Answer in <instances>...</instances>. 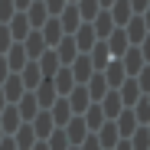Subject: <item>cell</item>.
I'll return each instance as SVG.
<instances>
[{
  "label": "cell",
  "instance_id": "16",
  "mask_svg": "<svg viewBox=\"0 0 150 150\" xmlns=\"http://www.w3.org/2000/svg\"><path fill=\"white\" fill-rule=\"evenodd\" d=\"M114 150H131V144H127V140H117V147H114Z\"/></svg>",
  "mask_w": 150,
  "mask_h": 150
},
{
  "label": "cell",
  "instance_id": "17",
  "mask_svg": "<svg viewBox=\"0 0 150 150\" xmlns=\"http://www.w3.org/2000/svg\"><path fill=\"white\" fill-rule=\"evenodd\" d=\"M33 4V0H16V7H30Z\"/></svg>",
  "mask_w": 150,
  "mask_h": 150
},
{
  "label": "cell",
  "instance_id": "19",
  "mask_svg": "<svg viewBox=\"0 0 150 150\" xmlns=\"http://www.w3.org/2000/svg\"><path fill=\"white\" fill-rule=\"evenodd\" d=\"M144 127H147V131H150V124H144Z\"/></svg>",
  "mask_w": 150,
  "mask_h": 150
},
{
  "label": "cell",
  "instance_id": "11",
  "mask_svg": "<svg viewBox=\"0 0 150 150\" xmlns=\"http://www.w3.org/2000/svg\"><path fill=\"white\" fill-rule=\"evenodd\" d=\"M10 42H13L10 30H7V26H0V52H4V49H10Z\"/></svg>",
  "mask_w": 150,
  "mask_h": 150
},
{
  "label": "cell",
  "instance_id": "15",
  "mask_svg": "<svg viewBox=\"0 0 150 150\" xmlns=\"http://www.w3.org/2000/svg\"><path fill=\"white\" fill-rule=\"evenodd\" d=\"M140 16H144V26H147V33H150V7H147V10L140 13Z\"/></svg>",
  "mask_w": 150,
  "mask_h": 150
},
{
  "label": "cell",
  "instance_id": "10",
  "mask_svg": "<svg viewBox=\"0 0 150 150\" xmlns=\"http://www.w3.org/2000/svg\"><path fill=\"white\" fill-rule=\"evenodd\" d=\"M134 79H137V85H140V95H150V65H144Z\"/></svg>",
  "mask_w": 150,
  "mask_h": 150
},
{
  "label": "cell",
  "instance_id": "9",
  "mask_svg": "<svg viewBox=\"0 0 150 150\" xmlns=\"http://www.w3.org/2000/svg\"><path fill=\"white\" fill-rule=\"evenodd\" d=\"M62 30H79V10H75V7H65L62 10Z\"/></svg>",
  "mask_w": 150,
  "mask_h": 150
},
{
  "label": "cell",
  "instance_id": "13",
  "mask_svg": "<svg viewBox=\"0 0 150 150\" xmlns=\"http://www.w3.org/2000/svg\"><path fill=\"white\" fill-rule=\"evenodd\" d=\"M127 4H131V10H134V13H144V10L150 7V0H127Z\"/></svg>",
  "mask_w": 150,
  "mask_h": 150
},
{
  "label": "cell",
  "instance_id": "6",
  "mask_svg": "<svg viewBox=\"0 0 150 150\" xmlns=\"http://www.w3.org/2000/svg\"><path fill=\"white\" fill-rule=\"evenodd\" d=\"M65 137H69V140H75V144H82V140L88 137L85 121H82V117H72V121H69V131H65Z\"/></svg>",
  "mask_w": 150,
  "mask_h": 150
},
{
  "label": "cell",
  "instance_id": "14",
  "mask_svg": "<svg viewBox=\"0 0 150 150\" xmlns=\"http://www.w3.org/2000/svg\"><path fill=\"white\" fill-rule=\"evenodd\" d=\"M7 69H10V65H7V59H0V82L7 79Z\"/></svg>",
  "mask_w": 150,
  "mask_h": 150
},
{
  "label": "cell",
  "instance_id": "5",
  "mask_svg": "<svg viewBox=\"0 0 150 150\" xmlns=\"http://www.w3.org/2000/svg\"><path fill=\"white\" fill-rule=\"evenodd\" d=\"M108 13H111V20H114V26H124V23L134 16V10H131L127 0H114V4L108 7Z\"/></svg>",
  "mask_w": 150,
  "mask_h": 150
},
{
  "label": "cell",
  "instance_id": "18",
  "mask_svg": "<svg viewBox=\"0 0 150 150\" xmlns=\"http://www.w3.org/2000/svg\"><path fill=\"white\" fill-rule=\"evenodd\" d=\"M33 150H49V147H46V144H36V147H33Z\"/></svg>",
  "mask_w": 150,
  "mask_h": 150
},
{
  "label": "cell",
  "instance_id": "4",
  "mask_svg": "<svg viewBox=\"0 0 150 150\" xmlns=\"http://www.w3.org/2000/svg\"><path fill=\"white\" fill-rule=\"evenodd\" d=\"M91 30H95V36L108 39V36L117 30V26H114V20H111V13H108V10H98V16H95V26H91Z\"/></svg>",
  "mask_w": 150,
  "mask_h": 150
},
{
  "label": "cell",
  "instance_id": "8",
  "mask_svg": "<svg viewBox=\"0 0 150 150\" xmlns=\"http://www.w3.org/2000/svg\"><path fill=\"white\" fill-rule=\"evenodd\" d=\"M131 111H134V117H137V124H150V98L144 95V98H140V101H137V105H134Z\"/></svg>",
  "mask_w": 150,
  "mask_h": 150
},
{
  "label": "cell",
  "instance_id": "1",
  "mask_svg": "<svg viewBox=\"0 0 150 150\" xmlns=\"http://www.w3.org/2000/svg\"><path fill=\"white\" fill-rule=\"evenodd\" d=\"M117 62H121V69H124V75H127V79H134V75H137V72H140V69L147 65L137 46H127V52H124V56H121Z\"/></svg>",
  "mask_w": 150,
  "mask_h": 150
},
{
  "label": "cell",
  "instance_id": "3",
  "mask_svg": "<svg viewBox=\"0 0 150 150\" xmlns=\"http://www.w3.org/2000/svg\"><path fill=\"white\" fill-rule=\"evenodd\" d=\"M117 95H121V101H124V108H134L137 101H140V85H137V79H124V85L117 88Z\"/></svg>",
  "mask_w": 150,
  "mask_h": 150
},
{
  "label": "cell",
  "instance_id": "2",
  "mask_svg": "<svg viewBox=\"0 0 150 150\" xmlns=\"http://www.w3.org/2000/svg\"><path fill=\"white\" fill-rule=\"evenodd\" d=\"M121 30L127 33V42H131V46H140V42H144V36H147V26H144V16H140V13H134V16L124 23Z\"/></svg>",
  "mask_w": 150,
  "mask_h": 150
},
{
  "label": "cell",
  "instance_id": "20",
  "mask_svg": "<svg viewBox=\"0 0 150 150\" xmlns=\"http://www.w3.org/2000/svg\"><path fill=\"white\" fill-rule=\"evenodd\" d=\"M147 98H150V95H147Z\"/></svg>",
  "mask_w": 150,
  "mask_h": 150
},
{
  "label": "cell",
  "instance_id": "7",
  "mask_svg": "<svg viewBox=\"0 0 150 150\" xmlns=\"http://www.w3.org/2000/svg\"><path fill=\"white\" fill-rule=\"evenodd\" d=\"M127 144H131V150H150V131L140 124V127L127 137Z\"/></svg>",
  "mask_w": 150,
  "mask_h": 150
},
{
  "label": "cell",
  "instance_id": "12",
  "mask_svg": "<svg viewBox=\"0 0 150 150\" xmlns=\"http://www.w3.org/2000/svg\"><path fill=\"white\" fill-rule=\"evenodd\" d=\"M137 49H140V56H144V62H147V65H150V33H147V36H144V42H140V46H137Z\"/></svg>",
  "mask_w": 150,
  "mask_h": 150
}]
</instances>
